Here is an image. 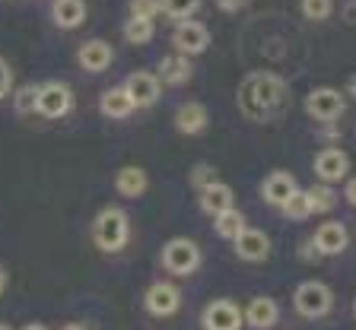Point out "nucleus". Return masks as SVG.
I'll list each match as a JSON object with an SVG mask.
<instances>
[{
    "label": "nucleus",
    "mask_w": 356,
    "mask_h": 330,
    "mask_svg": "<svg viewBox=\"0 0 356 330\" xmlns=\"http://www.w3.org/2000/svg\"><path fill=\"white\" fill-rule=\"evenodd\" d=\"M289 89L280 76L274 74H252L245 76V83L238 86V108L245 117L252 121H267L286 105Z\"/></svg>",
    "instance_id": "1"
},
{
    "label": "nucleus",
    "mask_w": 356,
    "mask_h": 330,
    "mask_svg": "<svg viewBox=\"0 0 356 330\" xmlns=\"http://www.w3.org/2000/svg\"><path fill=\"white\" fill-rule=\"evenodd\" d=\"M127 238H131V222L121 206H105L92 220V242L102 254H118L124 251Z\"/></svg>",
    "instance_id": "2"
},
{
    "label": "nucleus",
    "mask_w": 356,
    "mask_h": 330,
    "mask_svg": "<svg viewBox=\"0 0 356 330\" xmlns=\"http://www.w3.org/2000/svg\"><path fill=\"white\" fill-rule=\"evenodd\" d=\"M334 305V292L321 279H302L293 292V308L302 317H325Z\"/></svg>",
    "instance_id": "3"
},
{
    "label": "nucleus",
    "mask_w": 356,
    "mask_h": 330,
    "mask_svg": "<svg viewBox=\"0 0 356 330\" xmlns=\"http://www.w3.org/2000/svg\"><path fill=\"white\" fill-rule=\"evenodd\" d=\"M163 267L172 277H191L200 267V248L191 238H169L163 245Z\"/></svg>",
    "instance_id": "4"
},
{
    "label": "nucleus",
    "mask_w": 356,
    "mask_h": 330,
    "mask_svg": "<svg viewBox=\"0 0 356 330\" xmlns=\"http://www.w3.org/2000/svg\"><path fill=\"white\" fill-rule=\"evenodd\" d=\"M74 108V89L67 86L60 80H48L38 86V96H35V111L48 121H58V117L70 115Z\"/></svg>",
    "instance_id": "5"
},
{
    "label": "nucleus",
    "mask_w": 356,
    "mask_h": 330,
    "mask_svg": "<svg viewBox=\"0 0 356 330\" xmlns=\"http://www.w3.org/2000/svg\"><path fill=\"white\" fill-rule=\"evenodd\" d=\"M343 108H347V99H343V92H341V89H331V86L312 89L309 99H305V115L315 117V121H321V124H331V121H337V117L343 115Z\"/></svg>",
    "instance_id": "6"
},
{
    "label": "nucleus",
    "mask_w": 356,
    "mask_h": 330,
    "mask_svg": "<svg viewBox=\"0 0 356 330\" xmlns=\"http://www.w3.org/2000/svg\"><path fill=\"white\" fill-rule=\"evenodd\" d=\"M143 308L153 317H172L181 308V292H178V286L165 283V279H156L143 292Z\"/></svg>",
    "instance_id": "7"
},
{
    "label": "nucleus",
    "mask_w": 356,
    "mask_h": 330,
    "mask_svg": "<svg viewBox=\"0 0 356 330\" xmlns=\"http://www.w3.org/2000/svg\"><path fill=\"white\" fill-rule=\"evenodd\" d=\"M200 321H204V330H242L245 317H242V308L232 299H213L204 308Z\"/></svg>",
    "instance_id": "8"
},
{
    "label": "nucleus",
    "mask_w": 356,
    "mask_h": 330,
    "mask_svg": "<svg viewBox=\"0 0 356 330\" xmlns=\"http://www.w3.org/2000/svg\"><path fill=\"white\" fill-rule=\"evenodd\" d=\"M124 89H127V96H131L134 108H149V105H156L159 96H163V83H159V76L147 74V70H137V74L127 76Z\"/></svg>",
    "instance_id": "9"
},
{
    "label": "nucleus",
    "mask_w": 356,
    "mask_h": 330,
    "mask_svg": "<svg viewBox=\"0 0 356 330\" xmlns=\"http://www.w3.org/2000/svg\"><path fill=\"white\" fill-rule=\"evenodd\" d=\"M312 245H315V251H318L321 257H337L347 251L350 245V232L343 222H321L318 229H315V235H312Z\"/></svg>",
    "instance_id": "10"
},
{
    "label": "nucleus",
    "mask_w": 356,
    "mask_h": 330,
    "mask_svg": "<svg viewBox=\"0 0 356 330\" xmlns=\"http://www.w3.org/2000/svg\"><path fill=\"white\" fill-rule=\"evenodd\" d=\"M172 44H175L178 54H200V51H207L210 32H207V26H200L194 19H181L175 26V32H172Z\"/></svg>",
    "instance_id": "11"
},
{
    "label": "nucleus",
    "mask_w": 356,
    "mask_h": 330,
    "mask_svg": "<svg viewBox=\"0 0 356 330\" xmlns=\"http://www.w3.org/2000/svg\"><path fill=\"white\" fill-rule=\"evenodd\" d=\"M312 169H315V175H318L325 184H337V181H343L350 172V156L337 147H327L315 156Z\"/></svg>",
    "instance_id": "12"
},
{
    "label": "nucleus",
    "mask_w": 356,
    "mask_h": 330,
    "mask_svg": "<svg viewBox=\"0 0 356 330\" xmlns=\"http://www.w3.org/2000/svg\"><path fill=\"white\" fill-rule=\"evenodd\" d=\"M232 248H236V254L242 257V261L258 264V261H267V254H270V238H267L261 229H248V226H245L242 232L232 238Z\"/></svg>",
    "instance_id": "13"
},
{
    "label": "nucleus",
    "mask_w": 356,
    "mask_h": 330,
    "mask_svg": "<svg viewBox=\"0 0 356 330\" xmlns=\"http://www.w3.org/2000/svg\"><path fill=\"white\" fill-rule=\"evenodd\" d=\"M76 60L86 74H102L108 70L111 60H115V51H111V44L102 42V38H89V42L80 44V51H76Z\"/></svg>",
    "instance_id": "14"
},
{
    "label": "nucleus",
    "mask_w": 356,
    "mask_h": 330,
    "mask_svg": "<svg viewBox=\"0 0 356 330\" xmlns=\"http://www.w3.org/2000/svg\"><path fill=\"white\" fill-rule=\"evenodd\" d=\"M197 204H200V210L204 213H210V216H220V213H226V210H232L236 206V194H232V188L229 184H222V181H210V184H204V188H197Z\"/></svg>",
    "instance_id": "15"
},
{
    "label": "nucleus",
    "mask_w": 356,
    "mask_h": 330,
    "mask_svg": "<svg viewBox=\"0 0 356 330\" xmlns=\"http://www.w3.org/2000/svg\"><path fill=\"white\" fill-rule=\"evenodd\" d=\"M242 317H245V324L254 330H270L280 321V305H277L274 299H267V295H254V299L245 305Z\"/></svg>",
    "instance_id": "16"
},
{
    "label": "nucleus",
    "mask_w": 356,
    "mask_h": 330,
    "mask_svg": "<svg viewBox=\"0 0 356 330\" xmlns=\"http://www.w3.org/2000/svg\"><path fill=\"white\" fill-rule=\"evenodd\" d=\"M296 191H299V184L289 172H274V175H267L264 184H261V197L270 206H283Z\"/></svg>",
    "instance_id": "17"
},
{
    "label": "nucleus",
    "mask_w": 356,
    "mask_h": 330,
    "mask_svg": "<svg viewBox=\"0 0 356 330\" xmlns=\"http://www.w3.org/2000/svg\"><path fill=\"white\" fill-rule=\"evenodd\" d=\"M210 124V111L204 108L200 102H185L181 108L175 111V131L178 133H188V137H197L204 133Z\"/></svg>",
    "instance_id": "18"
},
{
    "label": "nucleus",
    "mask_w": 356,
    "mask_h": 330,
    "mask_svg": "<svg viewBox=\"0 0 356 330\" xmlns=\"http://www.w3.org/2000/svg\"><path fill=\"white\" fill-rule=\"evenodd\" d=\"M147 172L140 169V165H124V169H118V175H115V191L121 194V197L134 200V197H143V191H147Z\"/></svg>",
    "instance_id": "19"
},
{
    "label": "nucleus",
    "mask_w": 356,
    "mask_h": 330,
    "mask_svg": "<svg viewBox=\"0 0 356 330\" xmlns=\"http://www.w3.org/2000/svg\"><path fill=\"white\" fill-rule=\"evenodd\" d=\"M99 111H102L105 117H111V121H124L134 111V102H131V96H127V89L124 86L105 89L102 99H99Z\"/></svg>",
    "instance_id": "20"
},
{
    "label": "nucleus",
    "mask_w": 356,
    "mask_h": 330,
    "mask_svg": "<svg viewBox=\"0 0 356 330\" xmlns=\"http://www.w3.org/2000/svg\"><path fill=\"white\" fill-rule=\"evenodd\" d=\"M191 60H188V54H165L163 60H159V83H169V86H181V83L191 80Z\"/></svg>",
    "instance_id": "21"
},
{
    "label": "nucleus",
    "mask_w": 356,
    "mask_h": 330,
    "mask_svg": "<svg viewBox=\"0 0 356 330\" xmlns=\"http://www.w3.org/2000/svg\"><path fill=\"white\" fill-rule=\"evenodd\" d=\"M51 19L58 29H76L86 22V3L83 0H54Z\"/></svg>",
    "instance_id": "22"
},
{
    "label": "nucleus",
    "mask_w": 356,
    "mask_h": 330,
    "mask_svg": "<svg viewBox=\"0 0 356 330\" xmlns=\"http://www.w3.org/2000/svg\"><path fill=\"white\" fill-rule=\"evenodd\" d=\"M305 197H309V206L312 213H327V210H334L337 206V194H334V184H315V188H309L305 191Z\"/></svg>",
    "instance_id": "23"
},
{
    "label": "nucleus",
    "mask_w": 356,
    "mask_h": 330,
    "mask_svg": "<svg viewBox=\"0 0 356 330\" xmlns=\"http://www.w3.org/2000/svg\"><path fill=\"white\" fill-rule=\"evenodd\" d=\"M245 226H248V222H245V213H238L236 206L216 216V235H220V238H226V242H232V238H236Z\"/></svg>",
    "instance_id": "24"
},
{
    "label": "nucleus",
    "mask_w": 356,
    "mask_h": 330,
    "mask_svg": "<svg viewBox=\"0 0 356 330\" xmlns=\"http://www.w3.org/2000/svg\"><path fill=\"white\" fill-rule=\"evenodd\" d=\"M124 38L131 44H147L149 38H153V19H140V16H131V19L124 22Z\"/></svg>",
    "instance_id": "25"
},
{
    "label": "nucleus",
    "mask_w": 356,
    "mask_h": 330,
    "mask_svg": "<svg viewBox=\"0 0 356 330\" xmlns=\"http://www.w3.org/2000/svg\"><path fill=\"white\" fill-rule=\"evenodd\" d=\"M159 3H163V13L169 16V19H175V22L194 16V10L200 7V0H159Z\"/></svg>",
    "instance_id": "26"
},
{
    "label": "nucleus",
    "mask_w": 356,
    "mask_h": 330,
    "mask_svg": "<svg viewBox=\"0 0 356 330\" xmlns=\"http://www.w3.org/2000/svg\"><path fill=\"white\" fill-rule=\"evenodd\" d=\"M280 210L289 216V220H296V222L299 220H309V216H312V206H309V197H305V191H296L293 197L286 200V204L280 206Z\"/></svg>",
    "instance_id": "27"
},
{
    "label": "nucleus",
    "mask_w": 356,
    "mask_h": 330,
    "mask_svg": "<svg viewBox=\"0 0 356 330\" xmlns=\"http://www.w3.org/2000/svg\"><path fill=\"white\" fill-rule=\"evenodd\" d=\"M10 96H13V108H16V115H32V111H35L38 86H19L16 92H10Z\"/></svg>",
    "instance_id": "28"
},
{
    "label": "nucleus",
    "mask_w": 356,
    "mask_h": 330,
    "mask_svg": "<svg viewBox=\"0 0 356 330\" xmlns=\"http://www.w3.org/2000/svg\"><path fill=\"white\" fill-rule=\"evenodd\" d=\"M299 10H302L305 19L321 22L331 16V0H299Z\"/></svg>",
    "instance_id": "29"
},
{
    "label": "nucleus",
    "mask_w": 356,
    "mask_h": 330,
    "mask_svg": "<svg viewBox=\"0 0 356 330\" xmlns=\"http://www.w3.org/2000/svg\"><path fill=\"white\" fill-rule=\"evenodd\" d=\"M159 10H163L159 0H131V16H140V19H153Z\"/></svg>",
    "instance_id": "30"
},
{
    "label": "nucleus",
    "mask_w": 356,
    "mask_h": 330,
    "mask_svg": "<svg viewBox=\"0 0 356 330\" xmlns=\"http://www.w3.org/2000/svg\"><path fill=\"white\" fill-rule=\"evenodd\" d=\"M13 92V67L7 64V58H0V102Z\"/></svg>",
    "instance_id": "31"
},
{
    "label": "nucleus",
    "mask_w": 356,
    "mask_h": 330,
    "mask_svg": "<svg viewBox=\"0 0 356 330\" xmlns=\"http://www.w3.org/2000/svg\"><path fill=\"white\" fill-rule=\"evenodd\" d=\"M191 181L197 184V188H204V184L216 181V172L210 169V165H197V169H194V175H191Z\"/></svg>",
    "instance_id": "32"
},
{
    "label": "nucleus",
    "mask_w": 356,
    "mask_h": 330,
    "mask_svg": "<svg viewBox=\"0 0 356 330\" xmlns=\"http://www.w3.org/2000/svg\"><path fill=\"white\" fill-rule=\"evenodd\" d=\"M245 3H248V0H216V7H220L222 13H238Z\"/></svg>",
    "instance_id": "33"
},
{
    "label": "nucleus",
    "mask_w": 356,
    "mask_h": 330,
    "mask_svg": "<svg viewBox=\"0 0 356 330\" xmlns=\"http://www.w3.org/2000/svg\"><path fill=\"white\" fill-rule=\"evenodd\" d=\"M343 200H347L350 206H356V178L347 181V188H343Z\"/></svg>",
    "instance_id": "34"
},
{
    "label": "nucleus",
    "mask_w": 356,
    "mask_h": 330,
    "mask_svg": "<svg viewBox=\"0 0 356 330\" xmlns=\"http://www.w3.org/2000/svg\"><path fill=\"white\" fill-rule=\"evenodd\" d=\"M7 286H10V270H7V264H0V295L7 292Z\"/></svg>",
    "instance_id": "35"
},
{
    "label": "nucleus",
    "mask_w": 356,
    "mask_h": 330,
    "mask_svg": "<svg viewBox=\"0 0 356 330\" xmlns=\"http://www.w3.org/2000/svg\"><path fill=\"white\" fill-rule=\"evenodd\" d=\"M343 19H347V22H356V0H350L347 7H343Z\"/></svg>",
    "instance_id": "36"
},
{
    "label": "nucleus",
    "mask_w": 356,
    "mask_h": 330,
    "mask_svg": "<svg viewBox=\"0 0 356 330\" xmlns=\"http://www.w3.org/2000/svg\"><path fill=\"white\" fill-rule=\"evenodd\" d=\"M347 92H350V96L356 99V74H353V76H350V80H347Z\"/></svg>",
    "instance_id": "37"
},
{
    "label": "nucleus",
    "mask_w": 356,
    "mask_h": 330,
    "mask_svg": "<svg viewBox=\"0 0 356 330\" xmlns=\"http://www.w3.org/2000/svg\"><path fill=\"white\" fill-rule=\"evenodd\" d=\"M19 330H48V327H44V324H35V321H32V324H26V327H19Z\"/></svg>",
    "instance_id": "38"
},
{
    "label": "nucleus",
    "mask_w": 356,
    "mask_h": 330,
    "mask_svg": "<svg viewBox=\"0 0 356 330\" xmlns=\"http://www.w3.org/2000/svg\"><path fill=\"white\" fill-rule=\"evenodd\" d=\"M60 330H89V327H83V324H64Z\"/></svg>",
    "instance_id": "39"
},
{
    "label": "nucleus",
    "mask_w": 356,
    "mask_h": 330,
    "mask_svg": "<svg viewBox=\"0 0 356 330\" xmlns=\"http://www.w3.org/2000/svg\"><path fill=\"white\" fill-rule=\"evenodd\" d=\"M0 330H13V327H10V324H0Z\"/></svg>",
    "instance_id": "40"
},
{
    "label": "nucleus",
    "mask_w": 356,
    "mask_h": 330,
    "mask_svg": "<svg viewBox=\"0 0 356 330\" xmlns=\"http://www.w3.org/2000/svg\"><path fill=\"white\" fill-rule=\"evenodd\" d=\"M353 311H356V295H353Z\"/></svg>",
    "instance_id": "41"
}]
</instances>
